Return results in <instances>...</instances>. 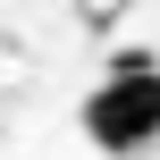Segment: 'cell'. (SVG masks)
I'll return each mask as SVG.
<instances>
[{"label":"cell","mask_w":160,"mask_h":160,"mask_svg":"<svg viewBox=\"0 0 160 160\" xmlns=\"http://www.w3.org/2000/svg\"><path fill=\"white\" fill-rule=\"evenodd\" d=\"M84 135L101 152H143L160 135V68L152 59H118L110 84L84 93Z\"/></svg>","instance_id":"1"}]
</instances>
